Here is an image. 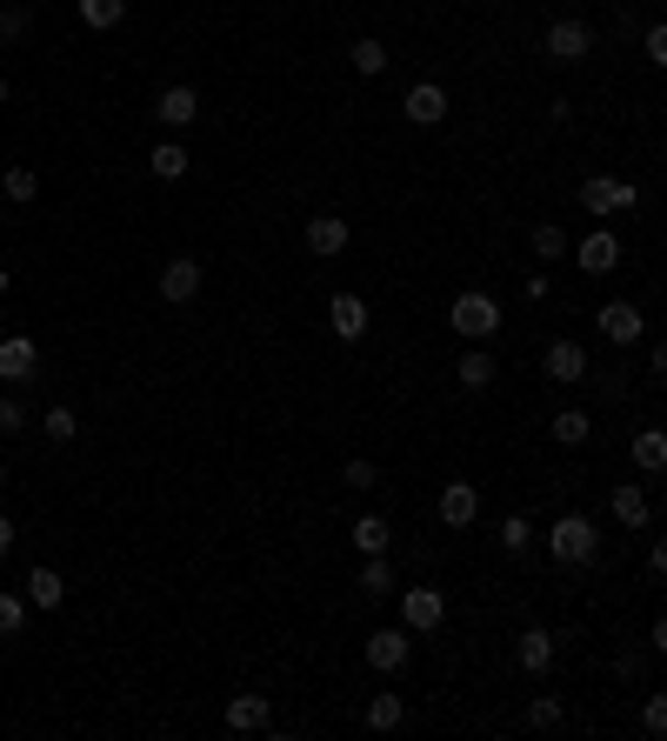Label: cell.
I'll use <instances>...</instances> for the list:
<instances>
[{"label":"cell","instance_id":"23","mask_svg":"<svg viewBox=\"0 0 667 741\" xmlns=\"http://www.w3.org/2000/svg\"><path fill=\"white\" fill-rule=\"evenodd\" d=\"M454 374H461V388H487V381H494V355H487L481 341H467V355L454 361Z\"/></svg>","mask_w":667,"mask_h":741},{"label":"cell","instance_id":"3","mask_svg":"<svg viewBox=\"0 0 667 741\" xmlns=\"http://www.w3.org/2000/svg\"><path fill=\"white\" fill-rule=\"evenodd\" d=\"M634 201H641V188H634V181H614V175H588V181H580V214H595V221L628 214Z\"/></svg>","mask_w":667,"mask_h":741},{"label":"cell","instance_id":"41","mask_svg":"<svg viewBox=\"0 0 667 741\" xmlns=\"http://www.w3.org/2000/svg\"><path fill=\"white\" fill-rule=\"evenodd\" d=\"M8 548H14V521H8V515H0V554H8Z\"/></svg>","mask_w":667,"mask_h":741},{"label":"cell","instance_id":"26","mask_svg":"<svg viewBox=\"0 0 667 741\" xmlns=\"http://www.w3.org/2000/svg\"><path fill=\"white\" fill-rule=\"evenodd\" d=\"M361 595H368V602L394 595V561H387V554H368V561H361Z\"/></svg>","mask_w":667,"mask_h":741},{"label":"cell","instance_id":"18","mask_svg":"<svg viewBox=\"0 0 667 741\" xmlns=\"http://www.w3.org/2000/svg\"><path fill=\"white\" fill-rule=\"evenodd\" d=\"M341 247H348V221H341V214H314V221H307V255L334 261Z\"/></svg>","mask_w":667,"mask_h":741},{"label":"cell","instance_id":"24","mask_svg":"<svg viewBox=\"0 0 667 741\" xmlns=\"http://www.w3.org/2000/svg\"><path fill=\"white\" fill-rule=\"evenodd\" d=\"M634 468H641V474H660V468H667V435H660V428H641V435H634Z\"/></svg>","mask_w":667,"mask_h":741},{"label":"cell","instance_id":"1","mask_svg":"<svg viewBox=\"0 0 667 741\" xmlns=\"http://www.w3.org/2000/svg\"><path fill=\"white\" fill-rule=\"evenodd\" d=\"M595 554H601V528L588 515H554V528H547V561L554 568H588Z\"/></svg>","mask_w":667,"mask_h":741},{"label":"cell","instance_id":"22","mask_svg":"<svg viewBox=\"0 0 667 741\" xmlns=\"http://www.w3.org/2000/svg\"><path fill=\"white\" fill-rule=\"evenodd\" d=\"M547 435H554L561 448H580V441H588V435H595V422H588V415H580V407H561V415L547 422Z\"/></svg>","mask_w":667,"mask_h":741},{"label":"cell","instance_id":"9","mask_svg":"<svg viewBox=\"0 0 667 741\" xmlns=\"http://www.w3.org/2000/svg\"><path fill=\"white\" fill-rule=\"evenodd\" d=\"M400 114H407L414 127H434V121H448V88H434V80H414V88H407V101H400Z\"/></svg>","mask_w":667,"mask_h":741},{"label":"cell","instance_id":"38","mask_svg":"<svg viewBox=\"0 0 667 741\" xmlns=\"http://www.w3.org/2000/svg\"><path fill=\"white\" fill-rule=\"evenodd\" d=\"M641 728H647V734H660V728H667V701H660V695H647V701H641Z\"/></svg>","mask_w":667,"mask_h":741},{"label":"cell","instance_id":"4","mask_svg":"<svg viewBox=\"0 0 667 741\" xmlns=\"http://www.w3.org/2000/svg\"><path fill=\"white\" fill-rule=\"evenodd\" d=\"M448 621V595L441 588H400V628L407 635H434Z\"/></svg>","mask_w":667,"mask_h":741},{"label":"cell","instance_id":"12","mask_svg":"<svg viewBox=\"0 0 667 741\" xmlns=\"http://www.w3.org/2000/svg\"><path fill=\"white\" fill-rule=\"evenodd\" d=\"M327 327H334V341H361L368 335V301L361 294H334L327 301Z\"/></svg>","mask_w":667,"mask_h":741},{"label":"cell","instance_id":"16","mask_svg":"<svg viewBox=\"0 0 667 741\" xmlns=\"http://www.w3.org/2000/svg\"><path fill=\"white\" fill-rule=\"evenodd\" d=\"M608 515H614L621 528H647V521H654V508H647V494H641V481H621V487L608 494Z\"/></svg>","mask_w":667,"mask_h":741},{"label":"cell","instance_id":"39","mask_svg":"<svg viewBox=\"0 0 667 741\" xmlns=\"http://www.w3.org/2000/svg\"><path fill=\"white\" fill-rule=\"evenodd\" d=\"M641 54L660 67V60H667V27H647V34H641Z\"/></svg>","mask_w":667,"mask_h":741},{"label":"cell","instance_id":"42","mask_svg":"<svg viewBox=\"0 0 667 741\" xmlns=\"http://www.w3.org/2000/svg\"><path fill=\"white\" fill-rule=\"evenodd\" d=\"M8 288H14V274H8V268H0V294H8Z\"/></svg>","mask_w":667,"mask_h":741},{"label":"cell","instance_id":"40","mask_svg":"<svg viewBox=\"0 0 667 741\" xmlns=\"http://www.w3.org/2000/svg\"><path fill=\"white\" fill-rule=\"evenodd\" d=\"M27 34V8H8V14H0V41H21Z\"/></svg>","mask_w":667,"mask_h":741},{"label":"cell","instance_id":"36","mask_svg":"<svg viewBox=\"0 0 667 741\" xmlns=\"http://www.w3.org/2000/svg\"><path fill=\"white\" fill-rule=\"evenodd\" d=\"M21 428H27V407L14 394H0V435H21Z\"/></svg>","mask_w":667,"mask_h":741},{"label":"cell","instance_id":"21","mask_svg":"<svg viewBox=\"0 0 667 741\" xmlns=\"http://www.w3.org/2000/svg\"><path fill=\"white\" fill-rule=\"evenodd\" d=\"M21 595H27V608H60V602H67V582H60L54 568H34Z\"/></svg>","mask_w":667,"mask_h":741},{"label":"cell","instance_id":"28","mask_svg":"<svg viewBox=\"0 0 667 741\" xmlns=\"http://www.w3.org/2000/svg\"><path fill=\"white\" fill-rule=\"evenodd\" d=\"M348 60H354V74H368V80H374V74H387V47H381V41H374V34H361V41H354V54H348Z\"/></svg>","mask_w":667,"mask_h":741},{"label":"cell","instance_id":"7","mask_svg":"<svg viewBox=\"0 0 667 741\" xmlns=\"http://www.w3.org/2000/svg\"><path fill=\"white\" fill-rule=\"evenodd\" d=\"M154 121H160V127H194V121H201V94L188 88V80H174V88H160V101H154Z\"/></svg>","mask_w":667,"mask_h":741},{"label":"cell","instance_id":"13","mask_svg":"<svg viewBox=\"0 0 667 741\" xmlns=\"http://www.w3.org/2000/svg\"><path fill=\"white\" fill-rule=\"evenodd\" d=\"M194 294H201V261H194V255H174V261L160 268V301L181 307V301H194Z\"/></svg>","mask_w":667,"mask_h":741},{"label":"cell","instance_id":"19","mask_svg":"<svg viewBox=\"0 0 667 741\" xmlns=\"http://www.w3.org/2000/svg\"><path fill=\"white\" fill-rule=\"evenodd\" d=\"M147 168H154V181H181L194 168V154L181 141H160V147H147Z\"/></svg>","mask_w":667,"mask_h":741},{"label":"cell","instance_id":"15","mask_svg":"<svg viewBox=\"0 0 667 741\" xmlns=\"http://www.w3.org/2000/svg\"><path fill=\"white\" fill-rule=\"evenodd\" d=\"M34 368H41V348L27 341V335H8V341H0V381H34Z\"/></svg>","mask_w":667,"mask_h":741},{"label":"cell","instance_id":"11","mask_svg":"<svg viewBox=\"0 0 667 741\" xmlns=\"http://www.w3.org/2000/svg\"><path fill=\"white\" fill-rule=\"evenodd\" d=\"M574 261H580V274H614V268H621V240H614L608 227H595L588 240L574 247Z\"/></svg>","mask_w":667,"mask_h":741},{"label":"cell","instance_id":"6","mask_svg":"<svg viewBox=\"0 0 667 741\" xmlns=\"http://www.w3.org/2000/svg\"><path fill=\"white\" fill-rule=\"evenodd\" d=\"M541 374H547L554 388H580V381H588V348H580L574 335L547 341V355H541Z\"/></svg>","mask_w":667,"mask_h":741},{"label":"cell","instance_id":"29","mask_svg":"<svg viewBox=\"0 0 667 741\" xmlns=\"http://www.w3.org/2000/svg\"><path fill=\"white\" fill-rule=\"evenodd\" d=\"M400 715H407V701H400V695H374V701H368V728H374V734L400 728Z\"/></svg>","mask_w":667,"mask_h":741},{"label":"cell","instance_id":"33","mask_svg":"<svg viewBox=\"0 0 667 741\" xmlns=\"http://www.w3.org/2000/svg\"><path fill=\"white\" fill-rule=\"evenodd\" d=\"M41 435H47V441H74V435H80L74 407H47V415H41Z\"/></svg>","mask_w":667,"mask_h":741},{"label":"cell","instance_id":"32","mask_svg":"<svg viewBox=\"0 0 667 741\" xmlns=\"http://www.w3.org/2000/svg\"><path fill=\"white\" fill-rule=\"evenodd\" d=\"M0 194H8V201H21V207H27V201L41 194V175H34V168H8V175H0Z\"/></svg>","mask_w":667,"mask_h":741},{"label":"cell","instance_id":"17","mask_svg":"<svg viewBox=\"0 0 667 741\" xmlns=\"http://www.w3.org/2000/svg\"><path fill=\"white\" fill-rule=\"evenodd\" d=\"M515 662H521V675H547V669H554V635H547V628H521Z\"/></svg>","mask_w":667,"mask_h":741},{"label":"cell","instance_id":"44","mask_svg":"<svg viewBox=\"0 0 667 741\" xmlns=\"http://www.w3.org/2000/svg\"><path fill=\"white\" fill-rule=\"evenodd\" d=\"M0 481H8V468H0Z\"/></svg>","mask_w":667,"mask_h":741},{"label":"cell","instance_id":"2","mask_svg":"<svg viewBox=\"0 0 667 741\" xmlns=\"http://www.w3.org/2000/svg\"><path fill=\"white\" fill-rule=\"evenodd\" d=\"M448 327H454L461 341H494V335H500V301H494V294H481V288H467V294H454Z\"/></svg>","mask_w":667,"mask_h":741},{"label":"cell","instance_id":"30","mask_svg":"<svg viewBox=\"0 0 667 741\" xmlns=\"http://www.w3.org/2000/svg\"><path fill=\"white\" fill-rule=\"evenodd\" d=\"M74 14L88 21V27H114L127 14V0H74Z\"/></svg>","mask_w":667,"mask_h":741},{"label":"cell","instance_id":"27","mask_svg":"<svg viewBox=\"0 0 667 741\" xmlns=\"http://www.w3.org/2000/svg\"><path fill=\"white\" fill-rule=\"evenodd\" d=\"M567 247H574V240H567V227H554V221H541V227H534V261H567Z\"/></svg>","mask_w":667,"mask_h":741},{"label":"cell","instance_id":"8","mask_svg":"<svg viewBox=\"0 0 667 741\" xmlns=\"http://www.w3.org/2000/svg\"><path fill=\"white\" fill-rule=\"evenodd\" d=\"M588 54H595V34L580 27V21H554V27H547V60L574 67V60H588Z\"/></svg>","mask_w":667,"mask_h":741},{"label":"cell","instance_id":"37","mask_svg":"<svg viewBox=\"0 0 667 741\" xmlns=\"http://www.w3.org/2000/svg\"><path fill=\"white\" fill-rule=\"evenodd\" d=\"M528 728H561V701H554V695H541V701L528 708Z\"/></svg>","mask_w":667,"mask_h":741},{"label":"cell","instance_id":"10","mask_svg":"<svg viewBox=\"0 0 667 741\" xmlns=\"http://www.w3.org/2000/svg\"><path fill=\"white\" fill-rule=\"evenodd\" d=\"M601 335H608L614 348H628V341L647 335V314H641L634 301H608V307H601Z\"/></svg>","mask_w":667,"mask_h":741},{"label":"cell","instance_id":"25","mask_svg":"<svg viewBox=\"0 0 667 741\" xmlns=\"http://www.w3.org/2000/svg\"><path fill=\"white\" fill-rule=\"evenodd\" d=\"M348 535H354V548H361V554H387V541H394L387 515H361V521H354Z\"/></svg>","mask_w":667,"mask_h":741},{"label":"cell","instance_id":"31","mask_svg":"<svg viewBox=\"0 0 667 741\" xmlns=\"http://www.w3.org/2000/svg\"><path fill=\"white\" fill-rule=\"evenodd\" d=\"M494 535H500V548H508V554H528V548H534V521H528V515H508Z\"/></svg>","mask_w":667,"mask_h":741},{"label":"cell","instance_id":"35","mask_svg":"<svg viewBox=\"0 0 667 741\" xmlns=\"http://www.w3.org/2000/svg\"><path fill=\"white\" fill-rule=\"evenodd\" d=\"M341 481H348V487H361V494H368V487H381V468H374V461H361V454H354V461H348V468H341Z\"/></svg>","mask_w":667,"mask_h":741},{"label":"cell","instance_id":"34","mask_svg":"<svg viewBox=\"0 0 667 741\" xmlns=\"http://www.w3.org/2000/svg\"><path fill=\"white\" fill-rule=\"evenodd\" d=\"M21 621H27V595H0V641L21 635Z\"/></svg>","mask_w":667,"mask_h":741},{"label":"cell","instance_id":"43","mask_svg":"<svg viewBox=\"0 0 667 741\" xmlns=\"http://www.w3.org/2000/svg\"><path fill=\"white\" fill-rule=\"evenodd\" d=\"M0 108H8V80H0Z\"/></svg>","mask_w":667,"mask_h":741},{"label":"cell","instance_id":"5","mask_svg":"<svg viewBox=\"0 0 667 741\" xmlns=\"http://www.w3.org/2000/svg\"><path fill=\"white\" fill-rule=\"evenodd\" d=\"M407 654H414V635H407V628H374V635L361 641V662H368L374 675H394V669H407Z\"/></svg>","mask_w":667,"mask_h":741},{"label":"cell","instance_id":"20","mask_svg":"<svg viewBox=\"0 0 667 741\" xmlns=\"http://www.w3.org/2000/svg\"><path fill=\"white\" fill-rule=\"evenodd\" d=\"M268 715H274V708H268V695H234V701H227V728H234V734L268 728Z\"/></svg>","mask_w":667,"mask_h":741},{"label":"cell","instance_id":"14","mask_svg":"<svg viewBox=\"0 0 667 741\" xmlns=\"http://www.w3.org/2000/svg\"><path fill=\"white\" fill-rule=\"evenodd\" d=\"M441 521L448 528H474L481 521V487L474 481H448L441 487Z\"/></svg>","mask_w":667,"mask_h":741}]
</instances>
